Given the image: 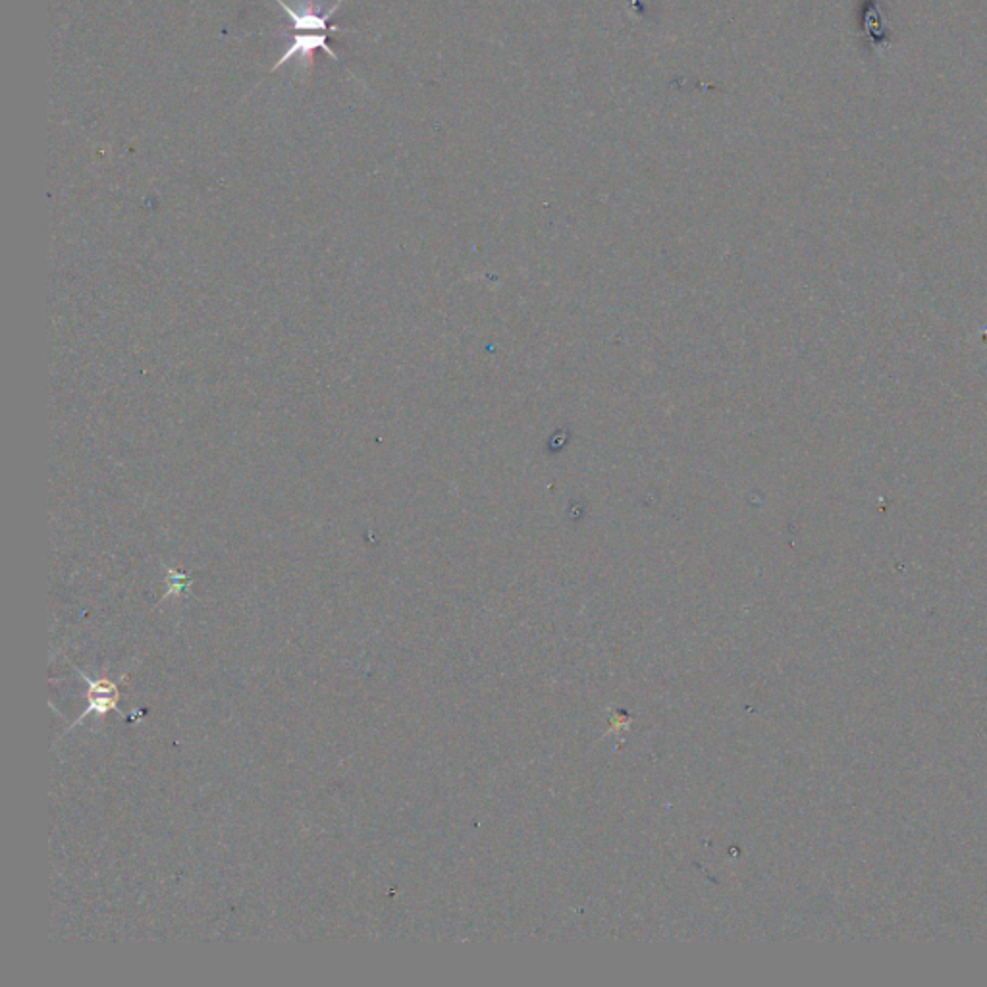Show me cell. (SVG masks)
<instances>
[{
    "label": "cell",
    "mask_w": 987,
    "mask_h": 987,
    "mask_svg": "<svg viewBox=\"0 0 987 987\" xmlns=\"http://www.w3.org/2000/svg\"><path fill=\"white\" fill-rule=\"evenodd\" d=\"M76 671L80 673L83 681L89 687L87 689V700L89 702H87V708L83 710V714L78 716V720L70 725V729L76 727V725H80L81 721L85 720L87 716H91V714H95V716H107L108 712H112V710L118 708V700H120L118 683L110 681L107 677L105 679H91V677H87L78 667H76Z\"/></svg>",
    "instance_id": "1"
},
{
    "label": "cell",
    "mask_w": 987,
    "mask_h": 987,
    "mask_svg": "<svg viewBox=\"0 0 987 987\" xmlns=\"http://www.w3.org/2000/svg\"><path fill=\"white\" fill-rule=\"evenodd\" d=\"M284 10L286 14L290 16L292 20V27L294 31H309V33H326V31H344L342 27L338 26H328V20L334 16V12L340 8L342 0L338 4H334L324 16L319 12L317 6L313 4H305L301 10H295L292 8L286 0H276Z\"/></svg>",
    "instance_id": "2"
},
{
    "label": "cell",
    "mask_w": 987,
    "mask_h": 987,
    "mask_svg": "<svg viewBox=\"0 0 987 987\" xmlns=\"http://www.w3.org/2000/svg\"><path fill=\"white\" fill-rule=\"evenodd\" d=\"M326 39L328 35L326 33H303V35H297L295 33L294 37L290 39L288 43V49L286 53L280 56V60L272 66V72H276L278 68L286 66L292 58L299 56L301 64H307V60H313V54L315 51H324L328 56H332L336 62H338V54L334 53L328 45H326Z\"/></svg>",
    "instance_id": "3"
}]
</instances>
